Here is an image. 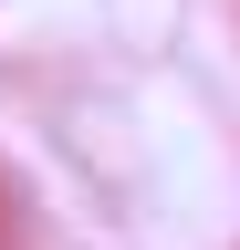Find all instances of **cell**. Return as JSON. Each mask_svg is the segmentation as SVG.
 <instances>
[{
  "label": "cell",
  "mask_w": 240,
  "mask_h": 250,
  "mask_svg": "<svg viewBox=\"0 0 240 250\" xmlns=\"http://www.w3.org/2000/svg\"><path fill=\"white\" fill-rule=\"evenodd\" d=\"M0 208H11V198H0Z\"/></svg>",
  "instance_id": "6da1fadb"
}]
</instances>
